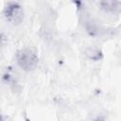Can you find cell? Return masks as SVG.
I'll return each mask as SVG.
<instances>
[{
  "label": "cell",
  "instance_id": "1",
  "mask_svg": "<svg viewBox=\"0 0 121 121\" xmlns=\"http://www.w3.org/2000/svg\"><path fill=\"white\" fill-rule=\"evenodd\" d=\"M16 61L18 66L24 71H31L33 70L38 62L39 56L37 51L32 47H25L17 51L16 53Z\"/></svg>",
  "mask_w": 121,
  "mask_h": 121
},
{
  "label": "cell",
  "instance_id": "2",
  "mask_svg": "<svg viewBox=\"0 0 121 121\" xmlns=\"http://www.w3.org/2000/svg\"><path fill=\"white\" fill-rule=\"evenodd\" d=\"M3 15L8 22L13 25H19L24 19V9L18 3H9L4 8Z\"/></svg>",
  "mask_w": 121,
  "mask_h": 121
},
{
  "label": "cell",
  "instance_id": "3",
  "mask_svg": "<svg viewBox=\"0 0 121 121\" xmlns=\"http://www.w3.org/2000/svg\"><path fill=\"white\" fill-rule=\"evenodd\" d=\"M100 6H101V9L107 12H114L119 9V1L118 0H101Z\"/></svg>",
  "mask_w": 121,
  "mask_h": 121
},
{
  "label": "cell",
  "instance_id": "4",
  "mask_svg": "<svg viewBox=\"0 0 121 121\" xmlns=\"http://www.w3.org/2000/svg\"><path fill=\"white\" fill-rule=\"evenodd\" d=\"M85 55L90 60H98L102 58L101 51L98 50L97 48H93V47H90V48L86 49L85 50Z\"/></svg>",
  "mask_w": 121,
  "mask_h": 121
},
{
  "label": "cell",
  "instance_id": "5",
  "mask_svg": "<svg viewBox=\"0 0 121 121\" xmlns=\"http://www.w3.org/2000/svg\"><path fill=\"white\" fill-rule=\"evenodd\" d=\"M69 1H71L78 9H80L81 4H82V0H69Z\"/></svg>",
  "mask_w": 121,
  "mask_h": 121
},
{
  "label": "cell",
  "instance_id": "6",
  "mask_svg": "<svg viewBox=\"0 0 121 121\" xmlns=\"http://www.w3.org/2000/svg\"><path fill=\"white\" fill-rule=\"evenodd\" d=\"M4 40H5V37H4V35L2 34V32L0 31V45L3 43V42H4Z\"/></svg>",
  "mask_w": 121,
  "mask_h": 121
}]
</instances>
